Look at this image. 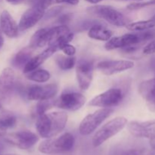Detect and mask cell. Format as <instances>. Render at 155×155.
I'll return each instance as SVG.
<instances>
[{
    "label": "cell",
    "instance_id": "obj_1",
    "mask_svg": "<svg viewBox=\"0 0 155 155\" xmlns=\"http://www.w3.org/2000/svg\"><path fill=\"white\" fill-rule=\"evenodd\" d=\"M68 116L64 111H55L43 114L38 116L36 128L39 136L49 139L61 133L66 127Z\"/></svg>",
    "mask_w": 155,
    "mask_h": 155
},
{
    "label": "cell",
    "instance_id": "obj_2",
    "mask_svg": "<svg viewBox=\"0 0 155 155\" xmlns=\"http://www.w3.org/2000/svg\"><path fill=\"white\" fill-rule=\"evenodd\" d=\"M75 139L71 133H66L57 138H49L42 141L39 145V152L45 154L66 153L73 149Z\"/></svg>",
    "mask_w": 155,
    "mask_h": 155
},
{
    "label": "cell",
    "instance_id": "obj_3",
    "mask_svg": "<svg viewBox=\"0 0 155 155\" xmlns=\"http://www.w3.org/2000/svg\"><path fill=\"white\" fill-rule=\"evenodd\" d=\"M88 12L91 15L104 20L109 24L117 27L128 25L130 20L120 12L109 5H95L89 7Z\"/></svg>",
    "mask_w": 155,
    "mask_h": 155
},
{
    "label": "cell",
    "instance_id": "obj_4",
    "mask_svg": "<svg viewBox=\"0 0 155 155\" xmlns=\"http://www.w3.org/2000/svg\"><path fill=\"white\" fill-rule=\"evenodd\" d=\"M127 124V119L124 117H117L108 121L98 130L92 138V145L98 147L111 137L119 133Z\"/></svg>",
    "mask_w": 155,
    "mask_h": 155
},
{
    "label": "cell",
    "instance_id": "obj_5",
    "mask_svg": "<svg viewBox=\"0 0 155 155\" xmlns=\"http://www.w3.org/2000/svg\"><path fill=\"white\" fill-rule=\"evenodd\" d=\"M113 112L114 110L111 108H101L87 115L80 123L79 127L80 133L83 136H88L93 133Z\"/></svg>",
    "mask_w": 155,
    "mask_h": 155
},
{
    "label": "cell",
    "instance_id": "obj_6",
    "mask_svg": "<svg viewBox=\"0 0 155 155\" xmlns=\"http://www.w3.org/2000/svg\"><path fill=\"white\" fill-rule=\"evenodd\" d=\"M124 98V94L122 89L113 88L92 98L89 102V105L93 107L110 108L120 104Z\"/></svg>",
    "mask_w": 155,
    "mask_h": 155
},
{
    "label": "cell",
    "instance_id": "obj_7",
    "mask_svg": "<svg viewBox=\"0 0 155 155\" xmlns=\"http://www.w3.org/2000/svg\"><path fill=\"white\" fill-rule=\"evenodd\" d=\"M4 139L6 142L17 148L27 150L37 143L39 137L30 131H19L6 134L4 136Z\"/></svg>",
    "mask_w": 155,
    "mask_h": 155
},
{
    "label": "cell",
    "instance_id": "obj_8",
    "mask_svg": "<svg viewBox=\"0 0 155 155\" xmlns=\"http://www.w3.org/2000/svg\"><path fill=\"white\" fill-rule=\"evenodd\" d=\"M86 98L79 92H64L54 101V107L64 110L74 111L81 108L85 104Z\"/></svg>",
    "mask_w": 155,
    "mask_h": 155
},
{
    "label": "cell",
    "instance_id": "obj_9",
    "mask_svg": "<svg viewBox=\"0 0 155 155\" xmlns=\"http://www.w3.org/2000/svg\"><path fill=\"white\" fill-rule=\"evenodd\" d=\"M45 8L37 2L36 4L27 9L20 19L18 27L20 30H27L36 25L45 14Z\"/></svg>",
    "mask_w": 155,
    "mask_h": 155
},
{
    "label": "cell",
    "instance_id": "obj_10",
    "mask_svg": "<svg viewBox=\"0 0 155 155\" xmlns=\"http://www.w3.org/2000/svg\"><path fill=\"white\" fill-rule=\"evenodd\" d=\"M94 64L92 61L81 59L78 61L76 68L77 82L82 90H86L90 86L93 79Z\"/></svg>",
    "mask_w": 155,
    "mask_h": 155
},
{
    "label": "cell",
    "instance_id": "obj_11",
    "mask_svg": "<svg viewBox=\"0 0 155 155\" xmlns=\"http://www.w3.org/2000/svg\"><path fill=\"white\" fill-rule=\"evenodd\" d=\"M58 92V86L55 83L47 85H34L29 87L27 96L33 101L49 100L54 98Z\"/></svg>",
    "mask_w": 155,
    "mask_h": 155
},
{
    "label": "cell",
    "instance_id": "obj_12",
    "mask_svg": "<svg viewBox=\"0 0 155 155\" xmlns=\"http://www.w3.org/2000/svg\"><path fill=\"white\" fill-rule=\"evenodd\" d=\"M134 67V62L129 60L103 61L97 64V69L107 76L127 71Z\"/></svg>",
    "mask_w": 155,
    "mask_h": 155
},
{
    "label": "cell",
    "instance_id": "obj_13",
    "mask_svg": "<svg viewBox=\"0 0 155 155\" xmlns=\"http://www.w3.org/2000/svg\"><path fill=\"white\" fill-rule=\"evenodd\" d=\"M129 132L132 136L137 138L155 139V120L131 121L127 126Z\"/></svg>",
    "mask_w": 155,
    "mask_h": 155
},
{
    "label": "cell",
    "instance_id": "obj_14",
    "mask_svg": "<svg viewBox=\"0 0 155 155\" xmlns=\"http://www.w3.org/2000/svg\"><path fill=\"white\" fill-rule=\"evenodd\" d=\"M16 86V74L13 69L6 68L0 74V98H10Z\"/></svg>",
    "mask_w": 155,
    "mask_h": 155
},
{
    "label": "cell",
    "instance_id": "obj_15",
    "mask_svg": "<svg viewBox=\"0 0 155 155\" xmlns=\"http://www.w3.org/2000/svg\"><path fill=\"white\" fill-rule=\"evenodd\" d=\"M139 92L146 101L148 109L155 112V78L142 82L139 86Z\"/></svg>",
    "mask_w": 155,
    "mask_h": 155
},
{
    "label": "cell",
    "instance_id": "obj_16",
    "mask_svg": "<svg viewBox=\"0 0 155 155\" xmlns=\"http://www.w3.org/2000/svg\"><path fill=\"white\" fill-rule=\"evenodd\" d=\"M0 27L8 37L15 38L18 36L19 27L8 11H3L0 15Z\"/></svg>",
    "mask_w": 155,
    "mask_h": 155
},
{
    "label": "cell",
    "instance_id": "obj_17",
    "mask_svg": "<svg viewBox=\"0 0 155 155\" xmlns=\"http://www.w3.org/2000/svg\"><path fill=\"white\" fill-rule=\"evenodd\" d=\"M57 51H58V50L55 46L50 45V46H48V48L44 50L43 51L39 53V54H37L35 57L32 58L30 61L27 64V65L23 69L24 74H28V73L37 69L42 64H43L48 58L51 57Z\"/></svg>",
    "mask_w": 155,
    "mask_h": 155
},
{
    "label": "cell",
    "instance_id": "obj_18",
    "mask_svg": "<svg viewBox=\"0 0 155 155\" xmlns=\"http://www.w3.org/2000/svg\"><path fill=\"white\" fill-rule=\"evenodd\" d=\"M71 32L69 27L65 24L57 26V27H52L47 30L45 35L43 36L42 42V47L45 45H52L64 35L68 34Z\"/></svg>",
    "mask_w": 155,
    "mask_h": 155
},
{
    "label": "cell",
    "instance_id": "obj_19",
    "mask_svg": "<svg viewBox=\"0 0 155 155\" xmlns=\"http://www.w3.org/2000/svg\"><path fill=\"white\" fill-rule=\"evenodd\" d=\"M112 35L113 33L110 29L100 24H94L89 28L88 32L89 37L99 41H108L111 39Z\"/></svg>",
    "mask_w": 155,
    "mask_h": 155
},
{
    "label": "cell",
    "instance_id": "obj_20",
    "mask_svg": "<svg viewBox=\"0 0 155 155\" xmlns=\"http://www.w3.org/2000/svg\"><path fill=\"white\" fill-rule=\"evenodd\" d=\"M32 49L30 47H26V48H22L21 51H18L12 60V64L17 68H23L27 65L32 58Z\"/></svg>",
    "mask_w": 155,
    "mask_h": 155
},
{
    "label": "cell",
    "instance_id": "obj_21",
    "mask_svg": "<svg viewBox=\"0 0 155 155\" xmlns=\"http://www.w3.org/2000/svg\"><path fill=\"white\" fill-rule=\"evenodd\" d=\"M126 27L132 31H142L154 28L155 27V14L149 19L137 22H131L126 26Z\"/></svg>",
    "mask_w": 155,
    "mask_h": 155
},
{
    "label": "cell",
    "instance_id": "obj_22",
    "mask_svg": "<svg viewBox=\"0 0 155 155\" xmlns=\"http://www.w3.org/2000/svg\"><path fill=\"white\" fill-rule=\"evenodd\" d=\"M26 77L29 80L36 83H45L49 80L51 74L46 70L36 69L28 74H26Z\"/></svg>",
    "mask_w": 155,
    "mask_h": 155
},
{
    "label": "cell",
    "instance_id": "obj_23",
    "mask_svg": "<svg viewBox=\"0 0 155 155\" xmlns=\"http://www.w3.org/2000/svg\"><path fill=\"white\" fill-rule=\"evenodd\" d=\"M17 124V117L15 114L9 110H4L0 112V124L4 128H13Z\"/></svg>",
    "mask_w": 155,
    "mask_h": 155
},
{
    "label": "cell",
    "instance_id": "obj_24",
    "mask_svg": "<svg viewBox=\"0 0 155 155\" xmlns=\"http://www.w3.org/2000/svg\"><path fill=\"white\" fill-rule=\"evenodd\" d=\"M55 59L56 64L58 68L63 71L72 69L76 64V58L74 56L58 55Z\"/></svg>",
    "mask_w": 155,
    "mask_h": 155
},
{
    "label": "cell",
    "instance_id": "obj_25",
    "mask_svg": "<svg viewBox=\"0 0 155 155\" xmlns=\"http://www.w3.org/2000/svg\"><path fill=\"white\" fill-rule=\"evenodd\" d=\"M47 30H48L47 28H42L35 32L34 34L32 36L31 39H30L29 47H30L32 49H35L36 48H42V39H43V36Z\"/></svg>",
    "mask_w": 155,
    "mask_h": 155
},
{
    "label": "cell",
    "instance_id": "obj_26",
    "mask_svg": "<svg viewBox=\"0 0 155 155\" xmlns=\"http://www.w3.org/2000/svg\"><path fill=\"white\" fill-rule=\"evenodd\" d=\"M54 106V101H51V99L49 100H42V101H39V102L36 104V111L37 113L38 116L42 115L43 114H45V112L51 109V107Z\"/></svg>",
    "mask_w": 155,
    "mask_h": 155
},
{
    "label": "cell",
    "instance_id": "obj_27",
    "mask_svg": "<svg viewBox=\"0 0 155 155\" xmlns=\"http://www.w3.org/2000/svg\"><path fill=\"white\" fill-rule=\"evenodd\" d=\"M38 2L47 8L53 4H68L76 5L80 2V0H38Z\"/></svg>",
    "mask_w": 155,
    "mask_h": 155
},
{
    "label": "cell",
    "instance_id": "obj_28",
    "mask_svg": "<svg viewBox=\"0 0 155 155\" xmlns=\"http://www.w3.org/2000/svg\"><path fill=\"white\" fill-rule=\"evenodd\" d=\"M155 5V0H151V1L146 2H140V3H133L127 6V8L130 10H136V9H140L142 8L146 7L148 5Z\"/></svg>",
    "mask_w": 155,
    "mask_h": 155
},
{
    "label": "cell",
    "instance_id": "obj_29",
    "mask_svg": "<svg viewBox=\"0 0 155 155\" xmlns=\"http://www.w3.org/2000/svg\"><path fill=\"white\" fill-rule=\"evenodd\" d=\"M61 50L68 56H74L76 53L75 47L72 45H70L69 43L64 45V46L61 48Z\"/></svg>",
    "mask_w": 155,
    "mask_h": 155
},
{
    "label": "cell",
    "instance_id": "obj_30",
    "mask_svg": "<svg viewBox=\"0 0 155 155\" xmlns=\"http://www.w3.org/2000/svg\"><path fill=\"white\" fill-rule=\"evenodd\" d=\"M144 54H151L155 53V38L151 41L148 45H145L143 49Z\"/></svg>",
    "mask_w": 155,
    "mask_h": 155
},
{
    "label": "cell",
    "instance_id": "obj_31",
    "mask_svg": "<svg viewBox=\"0 0 155 155\" xmlns=\"http://www.w3.org/2000/svg\"><path fill=\"white\" fill-rule=\"evenodd\" d=\"M146 151L142 149H131L124 152L122 155H145Z\"/></svg>",
    "mask_w": 155,
    "mask_h": 155
},
{
    "label": "cell",
    "instance_id": "obj_32",
    "mask_svg": "<svg viewBox=\"0 0 155 155\" xmlns=\"http://www.w3.org/2000/svg\"><path fill=\"white\" fill-rule=\"evenodd\" d=\"M62 9V7H54L53 8L50 9L48 11L46 14V18H53L55 15H57L59 12H61V10Z\"/></svg>",
    "mask_w": 155,
    "mask_h": 155
},
{
    "label": "cell",
    "instance_id": "obj_33",
    "mask_svg": "<svg viewBox=\"0 0 155 155\" xmlns=\"http://www.w3.org/2000/svg\"><path fill=\"white\" fill-rule=\"evenodd\" d=\"M70 18H71V15H63V16H61L60 18V21H61L62 23H66L67 21H68L70 20Z\"/></svg>",
    "mask_w": 155,
    "mask_h": 155
},
{
    "label": "cell",
    "instance_id": "obj_34",
    "mask_svg": "<svg viewBox=\"0 0 155 155\" xmlns=\"http://www.w3.org/2000/svg\"><path fill=\"white\" fill-rule=\"evenodd\" d=\"M6 129L4 128L0 124V137H4L6 135Z\"/></svg>",
    "mask_w": 155,
    "mask_h": 155
},
{
    "label": "cell",
    "instance_id": "obj_35",
    "mask_svg": "<svg viewBox=\"0 0 155 155\" xmlns=\"http://www.w3.org/2000/svg\"><path fill=\"white\" fill-rule=\"evenodd\" d=\"M8 3L12 5H18V4H21V2H24V0H6Z\"/></svg>",
    "mask_w": 155,
    "mask_h": 155
},
{
    "label": "cell",
    "instance_id": "obj_36",
    "mask_svg": "<svg viewBox=\"0 0 155 155\" xmlns=\"http://www.w3.org/2000/svg\"><path fill=\"white\" fill-rule=\"evenodd\" d=\"M3 44H4V38H3L1 32H0V48L2 47Z\"/></svg>",
    "mask_w": 155,
    "mask_h": 155
},
{
    "label": "cell",
    "instance_id": "obj_37",
    "mask_svg": "<svg viewBox=\"0 0 155 155\" xmlns=\"http://www.w3.org/2000/svg\"><path fill=\"white\" fill-rule=\"evenodd\" d=\"M86 1H87L89 3H92V4H97V3L100 2L102 0H86Z\"/></svg>",
    "mask_w": 155,
    "mask_h": 155
},
{
    "label": "cell",
    "instance_id": "obj_38",
    "mask_svg": "<svg viewBox=\"0 0 155 155\" xmlns=\"http://www.w3.org/2000/svg\"><path fill=\"white\" fill-rule=\"evenodd\" d=\"M150 145H151L152 149L155 150V139H151V140H150Z\"/></svg>",
    "mask_w": 155,
    "mask_h": 155
},
{
    "label": "cell",
    "instance_id": "obj_39",
    "mask_svg": "<svg viewBox=\"0 0 155 155\" xmlns=\"http://www.w3.org/2000/svg\"><path fill=\"white\" fill-rule=\"evenodd\" d=\"M0 155H18L15 154H3V153H0Z\"/></svg>",
    "mask_w": 155,
    "mask_h": 155
},
{
    "label": "cell",
    "instance_id": "obj_40",
    "mask_svg": "<svg viewBox=\"0 0 155 155\" xmlns=\"http://www.w3.org/2000/svg\"><path fill=\"white\" fill-rule=\"evenodd\" d=\"M0 153H2V147L0 145Z\"/></svg>",
    "mask_w": 155,
    "mask_h": 155
},
{
    "label": "cell",
    "instance_id": "obj_41",
    "mask_svg": "<svg viewBox=\"0 0 155 155\" xmlns=\"http://www.w3.org/2000/svg\"><path fill=\"white\" fill-rule=\"evenodd\" d=\"M154 74H155V62L154 64Z\"/></svg>",
    "mask_w": 155,
    "mask_h": 155
},
{
    "label": "cell",
    "instance_id": "obj_42",
    "mask_svg": "<svg viewBox=\"0 0 155 155\" xmlns=\"http://www.w3.org/2000/svg\"><path fill=\"white\" fill-rule=\"evenodd\" d=\"M133 1H142V0H133Z\"/></svg>",
    "mask_w": 155,
    "mask_h": 155
}]
</instances>
